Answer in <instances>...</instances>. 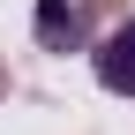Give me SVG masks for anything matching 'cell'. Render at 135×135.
Instances as JSON below:
<instances>
[{
  "instance_id": "1",
  "label": "cell",
  "mask_w": 135,
  "mask_h": 135,
  "mask_svg": "<svg viewBox=\"0 0 135 135\" xmlns=\"http://www.w3.org/2000/svg\"><path fill=\"white\" fill-rule=\"evenodd\" d=\"M38 45L45 53H83L90 45V0H38Z\"/></svg>"
},
{
  "instance_id": "2",
  "label": "cell",
  "mask_w": 135,
  "mask_h": 135,
  "mask_svg": "<svg viewBox=\"0 0 135 135\" xmlns=\"http://www.w3.org/2000/svg\"><path fill=\"white\" fill-rule=\"evenodd\" d=\"M90 60H98V83H105L113 98H135V15L113 23L105 38L90 45Z\"/></svg>"
},
{
  "instance_id": "3",
  "label": "cell",
  "mask_w": 135,
  "mask_h": 135,
  "mask_svg": "<svg viewBox=\"0 0 135 135\" xmlns=\"http://www.w3.org/2000/svg\"><path fill=\"white\" fill-rule=\"evenodd\" d=\"M0 98H8V60H0Z\"/></svg>"
},
{
  "instance_id": "4",
  "label": "cell",
  "mask_w": 135,
  "mask_h": 135,
  "mask_svg": "<svg viewBox=\"0 0 135 135\" xmlns=\"http://www.w3.org/2000/svg\"><path fill=\"white\" fill-rule=\"evenodd\" d=\"M98 8H120V0H90V15H98Z\"/></svg>"
}]
</instances>
